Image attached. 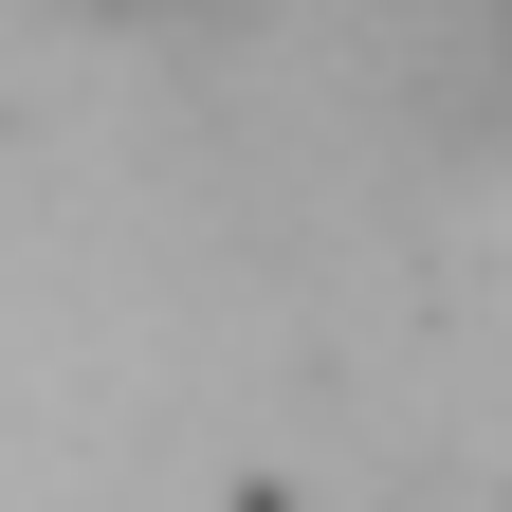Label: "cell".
Returning <instances> with one entry per match:
<instances>
[{
	"mask_svg": "<svg viewBox=\"0 0 512 512\" xmlns=\"http://www.w3.org/2000/svg\"><path fill=\"white\" fill-rule=\"evenodd\" d=\"M458 92L512 128V0H458Z\"/></svg>",
	"mask_w": 512,
	"mask_h": 512,
	"instance_id": "1",
	"label": "cell"
},
{
	"mask_svg": "<svg viewBox=\"0 0 512 512\" xmlns=\"http://www.w3.org/2000/svg\"><path fill=\"white\" fill-rule=\"evenodd\" d=\"M74 19H110V37H238L256 0H74Z\"/></svg>",
	"mask_w": 512,
	"mask_h": 512,
	"instance_id": "2",
	"label": "cell"
}]
</instances>
